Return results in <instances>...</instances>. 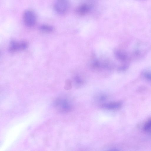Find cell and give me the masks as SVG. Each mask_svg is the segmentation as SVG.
I'll use <instances>...</instances> for the list:
<instances>
[{"label": "cell", "mask_w": 151, "mask_h": 151, "mask_svg": "<svg viewBox=\"0 0 151 151\" xmlns=\"http://www.w3.org/2000/svg\"><path fill=\"white\" fill-rule=\"evenodd\" d=\"M91 7L90 5L86 4L81 5L78 7L76 10V12L79 15H84L90 12Z\"/></svg>", "instance_id": "52a82bcc"}, {"label": "cell", "mask_w": 151, "mask_h": 151, "mask_svg": "<svg viewBox=\"0 0 151 151\" xmlns=\"http://www.w3.org/2000/svg\"><path fill=\"white\" fill-rule=\"evenodd\" d=\"M114 51L115 57L119 60L125 62L130 59L127 53L124 50L116 49Z\"/></svg>", "instance_id": "5b68a950"}, {"label": "cell", "mask_w": 151, "mask_h": 151, "mask_svg": "<svg viewBox=\"0 0 151 151\" xmlns=\"http://www.w3.org/2000/svg\"><path fill=\"white\" fill-rule=\"evenodd\" d=\"M23 19L25 24L29 27L33 26L36 22V17L35 13L30 10H27L24 12Z\"/></svg>", "instance_id": "7a4b0ae2"}, {"label": "cell", "mask_w": 151, "mask_h": 151, "mask_svg": "<svg viewBox=\"0 0 151 151\" xmlns=\"http://www.w3.org/2000/svg\"><path fill=\"white\" fill-rule=\"evenodd\" d=\"M74 81L75 86L77 88H79L84 83L83 80L78 76H76L74 77Z\"/></svg>", "instance_id": "30bf717a"}, {"label": "cell", "mask_w": 151, "mask_h": 151, "mask_svg": "<svg viewBox=\"0 0 151 151\" xmlns=\"http://www.w3.org/2000/svg\"><path fill=\"white\" fill-rule=\"evenodd\" d=\"M90 68L93 71L98 70L100 69V62L96 59H93L90 64Z\"/></svg>", "instance_id": "ba28073f"}, {"label": "cell", "mask_w": 151, "mask_h": 151, "mask_svg": "<svg viewBox=\"0 0 151 151\" xmlns=\"http://www.w3.org/2000/svg\"><path fill=\"white\" fill-rule=\"evenodd\" d=\"M40 29L42 32L48 33L52 32L53 29V27L52 26L45 24L40 26Z\"/></svg>", "instance_id": "9c48e42d"}, {"label": "cell", "mask_w": 151, "mask_h": 151, "mask_svg": "<svg viewBox=\"0 0 151 151\" xmlns=\"http://www.w3.org/2000/svg\"><path fill=\"white\" fill-rule=\"evenodd\" d=\"M128 67V65L127 64L122 65L118 67L117 70L119 72L127 70Z\"/></svg>", "instance_id": "4fadbf2b"}, {"label": "cell", "mask_w": 151, "mask_h": 151, "mask_svg": "<svg viewBox=\"0 0 151 151\" xmlns=\"http://www.w3.org/2000/svg\"><path fill=\"white\" fill-rule=\"evenodd\" d=\"M107 98V96L106 95L101 94L97 98V100L100 102H104L105 101Z\"/></svg>", "instance_id": "9a60e30c"}, {"label": "cell", "mask_w": 151, "mask_h": 151, "mask_svg": "<svg viewBox=\"0 0 151 151\" xmlns=\"http://www.w3.org/2000/svg\"><path fill=\"white\" fill-rule=\"evenodd\" d=\"M122 105L121 102L119 101L104 102L101 106L103 108L109 110H116L120 108Z\"/></svg>", "instance_id": "8992f818"}, {"label": "cell", "mask_w": 151, "mask_h": 151, "mask_svg": "<svg viewBox=\"0 0 151 151\" xmlns=\"http://www.w3.org/2000/svg\"><path fill=\"white\" fill-rule=\"evenodd\" d=\"M72 87L71 81L69 79L65 81V88L66 90Z\"/></svg>", "instance_id": "5bb4252c"}, {"label": "cell", "mask_w": 151, "mask_h": 151, "mask_svg": "<svg viewBox=\"0 0 151 151\" xmlns=\"http://www.w3.org/2000/svg\"><path fill=\"white\" fill-rule=\"evenodd\" d=\"M142 129L145 132H151V118L147 120L145 123Z\"/></svg>", "instance_id": "8fae6325"}, {"label": "cell", "mask_w": 151, "mask_h": 151, "mask_svg": "<svg viewBox=\"0 0 151 151\" xmlns=\"http://www.w3.org/2000/svg\"><path fill=\"white\" fill-rule=\"evenodd\" d=\"M56 12L60 14H64L68 11L69 3L68 0H56L54 4Z\"/></svg>", "instance_id": "6da1fadb"}, {"label": "cell", "mask_w": 151, "mask_h": 151, "mask_svg": "<svg viewBox=\"0 0 151 151\" xmlns=\"http://www.w3.org/2000/svg\"><path fill=\"white\" fill-rule=\"evenodd\" d=\"M60 110L63 112H68L70 111L72 108V103L68 99L65 98L62 99L58 102Z\"/></svg>", "instance_id": "277c9868"}, {"label": "cell", "mask_w": 151, "mask_h": 151, "mask_svg": "<svg viewBox=\"0 0 151 151\" xmlns=\"http://www.w3.org/2000/svg\"><path fill=\"white\" fill-rule=\"evenodd\" d=\"M143 76L147 80L151 81V72H145L142 74Z\"/></svg>", "instance_id": "7c38bea8"}, {"label": "cell", "mask_w": 151, "mask_h": 151, "mask_svg": "<svg viewBox=\"0 0 151 151\" xmlns=\"http://www.w3.org/2000/svg\"><path fill=\"white\" fill-rule=\"evenodd\" d=\"M27 45V43L25 41L19 42L12 41L10 43L9 50L11 52H14L19 50H22L26 49Z\"/></svg>", "instance_id": "3957f363"}]
</instances>
